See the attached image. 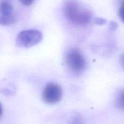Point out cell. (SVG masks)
Wrapping results in <instances>:
<instances>
[{
  "label": "cell",
  "instance_id": "obj_4",
  "mask_svg": "<svg viewBox=\"0 0 124 124\" xmlns=\"http://www.w3.org/2000/svg\"><path fill=\"white\" fill-rule=\"evenodd\" d=\"M62 95V91L61 87L57 84L50 82L44 89L42 99L47 104H54L60 101Z\"/></svg>",
  "mask_w": 124,
  "mask_h": 124
},
{
  "label": "cell",
  "instance_id": "obj_8",
  "mask_svg": "<svg viewBox=\"0 0 124 124\" xmlns=\"http://www.w3.org/2000/svg\"><path fill=\"white\" fill-rule=\"evenodd\" d=\"M119 16L121 20L124 23V1L122 2L119 8Z\"/></svg>",
  "mask_w": 124,
  "mask_h": 124
},
{
  "label": "cell",
  "instance_id": "obj_9",
  "mask_svg": "<svg viewBox=\"0 0 124 124\" xmlns=\"http://www.w3.org/2000/svg\"><path fill=\"white\" fill-rule=\"evenodd\" d=\"M19 1L25 6H30L35 1V0H19Z\"/></svg>",
  "mask_w": 124,
  "mask_h": 124
},
{
  "label": "cell",
  "instance_id": "obj_2",
  "mask_svg": "<svg viewBox=\"0 0 124 124\" xmlns=\"http://www.w3.org/2000/svg\"><path fill=\"white\" fill-rule=\"evenodd\" d=\"M65 62L70 70L77 75L81 73L85 69V59L77 48H72L67 50L65 54Z\"/></svg>",
  "mask_w": 124,
  "mask_h": 124
},
{
  "label": "cell",
  "instance_id": "obj_10",
  "mask_svg": "<svg viewBox=\"0 0 124 124\" xmlns=\"http://www.w3.org/2000/svg\"><path fill=\"white\" fill-rule=\"evenodd\" d=\"M119 62H120V64H121V65L122 66V69L124 70V53L123 54H121V56H120Z\"/></svg>",
  "mask_w": 124,
  "mask_h": 124
},
{
  "label": "cell",
  "instance_id": "obj_1",
  "mask_svg": "<svg viewBox=\"0 0 124 124\" xmlns=\"http://www.w3.org/2000/svg\"><path fill=\"white\" fill-rule=\"evenodd\" d=\"M63 12L67 19L76 25H85L92 20L90 11L76 0H67L63 5Z\"/></svg>",
  "mask_w": 124,
  "mask_h": 124
},
{
  "label": "cell",
  "instance_id": "obj_6",
  "mask_svg": "<svg viewBox=\"0 0 124 124\" xmlns=\"http://www.w3.org/2000/svg\"><path fill=\"white\" fill-rule=\"evenodd\" d=\"M15 20V18L13 15L9 16L2 15H0V25H9L13 24Z\"/></svg>",
  "mask_w": 124,
  "mask_h": 124
},
{
  "label": "cell",
  "instance_id": "obj_7",
  "mask_svg": "<svg viewBox=\"0 0 124 124\" xmlns=\"http://www.w3.org/2000/svg\"><path fill=\"white\" fill-rule=\"evenodd\" d=\"M116 105L119 110L124 112V90L119 93L116 98Z\"/></svg>",
  "mask_w": 124,
  "mask_h": 124
},
{
  "label": "cell",
  "instance_id": "obj_5",
  "mask_svg": "<svg viewBox=\"0 0 124 124\" xmlns=\"http://www.w3.org/2000/svg\"><path fill=\"white\" fill-rule=\"evenodd\" d=\"M0 15L6 16L13 15V7L9 2L3 1L0 2Z\"/></svg>",
  "mask_w": 124,
  "mask_h": 124
},
{
  "label": "cell",
  "instance_id": "obj_11",
  "mask_svg": "<svg viewBox=\"0 0 124 124\" xmlns=\"http://www.w3.org/2000/svg\"><path fill=\"white\" fill-rule=\"evenodd\" d=\"M2 105H1V103H0V117H1V116L2 115Z\"/></svg>",
  "mask_w": 124,
  "mask_h": 124
},
{
  "label": "cell",
  "instance_id": "obj_3",
  "mask_svg": "<svg viewBox=\"0 0 124 124\" xmlns=\"http://www.w3.org/2000/svg\"><path fill=\"white\" fill-rule=\"evenodd\" d=\"M42 35L40 31L35 29H29L21 31L17 36V46L21 47L29 48L40 42Z\"/></svg>",
  "mask_w": 124,
  "mask_h": 124
}]
</instances>
